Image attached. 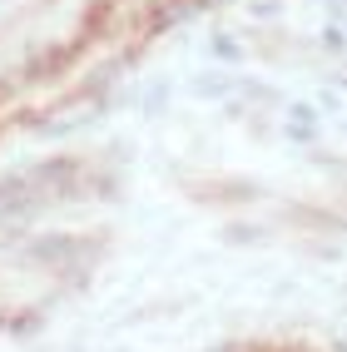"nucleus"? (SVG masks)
I'll use <instances>...</instances> for the list:
<instances>
[{"instance_id": "nucleus-1", "label": "nucleus", "mask_w": 347, "mask_h": 352, "mask_svg": "<svg viewBox=\"0 0 347 352\" xmlns=\"http://www.w3.org/2000/svg\"><path fill=\"white\" fill-rule=\"evenodd\" d=\"M194 0H89L69 35L0 75V139L75 109L129 69Z\"/></svg>"}, {"instance_id": "nucleus-2", "label": "nucleus", "mask_w": 347, "mask_h": 352, "mask_svg": "<svg viewBox=\"0 0 347 352\" xmlns=\"http://www.w3.org/2000/svg\"><path fill=\"white\" fill-rule=\"evenodd\" d=\"M223 352H342L328 338H303V333H283V338H238Z\"/></svg>"}]
</instances>
